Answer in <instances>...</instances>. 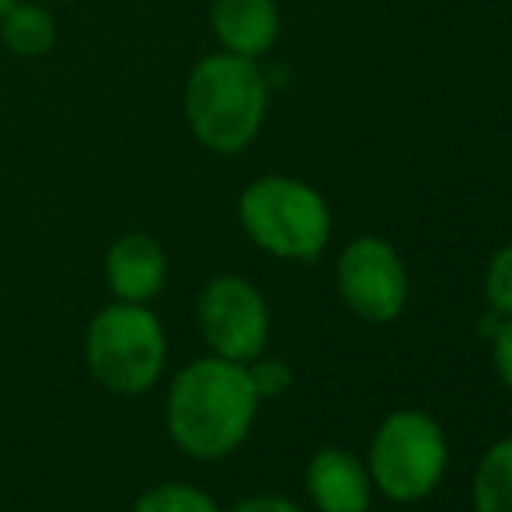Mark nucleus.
<instances>
[{
  "instance_id": "1",
  "label": "nucleus",
  "mask_w": 512,
  "mask_h": 512,
  "mask_svg": "<svg viewBox=\"0 0 512 512\" xmlns=\"http://www.w3.org/2000/svg\"><path fill=\"white\" fill-rule=\"evenodd\" d=\"M255 411L258 391L248 363L206 356L171 380L164 422L178 450L196 460H220L248 439Z\"/></svg>"
},
{
  "instance_id": "2",
  "label": "nucleus",
  "mask_w": 512,
  "mask_h": 512,
  "mask_svg": "<svg viewBox=\"0 0 512 512\" xmlns=\"http://www.w3.org/2000/svg\"><path fill=\"white\" fill-rule=\"evenodd\" d=\"M269 84L251 56L213 53L199 60L185 84L189 129L213 154H241L265 119Z\"/></svg>"
},
{
  "instance_id": "3",
  "label": "nucleus",
  "mask_w": 512,
  "mask_h": 512,
  "mask_svg": "<svg viewBox=\"0 0 512 512\" xmlns=\"http://www.w3.org/2000/svg\"><path fill=\"white\" fill-rule=\"evenodd\" d=\"M168 342L164 328L147 304L115 300L98 310L84 335V363L98 387L122 398L143 394L161 380Z\"/></svg>"
},
{
  "instance_id": "4",
  "label": "nucleus",
  "mask_w": 512,
  "mask_h": 512,
  "mask_svg": "<svg viewBox=\"0 0 512 512\" xmlns=\"http://www.w3.org/2000/svg\"><path fill=\"white\" fill-rule=\"evenodd\" d=\"M237 213L251 241L286 262H314L331 234L328 203L297 178L269 175L251 182Z\"/></svg>"
},
{
  "instance_id": "5",
  "label": "nucleus",
  "mask_w": 512,
  "mask_h": 512,
  "mask_svg": "<svg viewBox=\"0 0 512 512\" xmlns=\"http://www.w3.org/2000/svg\"><path fill=\"white\" fill-rule=\"evenodd\" d=\"M450 464L443 425L425 411H394L370 443V481L391 502H418L436 492Z\"/></svg>"
},
{
  "instance_id": "6",
  "label": "nucleus",
  "mask_w": 512,
  "mask_h": 512,
  "mask_svg": "<svg viewBox=\"0 0 512 512\" xmlns=\"http://www.w3.org/2000/svg\"><path fill=\"white\" fill-rule=\"evenodd\" d=\"M199 331L213 356L251 363L269 345V304L241 276H216L196 304Z\"/></svg>"
},
{
  "instance_id": "7",
  "label": "nucleus",
  "mask_w": 512,
  "mask_h": 512,
  "mask_svg": "<svg viewBox=\"0 0 512 512\" xmlns=\"http://www.w3.org/2000/svg\"><path fill=\"white\" fill-rule=\"evenodd\" d=\"M338 293L359 317L387 324L408 304V272L380 237H359L338 258Z\"/></svg>"
},
{
  "instance_id": "8",
  "label": "nucleus",
  "mask_w": 512,
  "mask_h": 512,
  "mask_svg": "<svg viewBox=\"0 0 512 512\" xmlns=\"http://www.w3.org/2000/svg\"><path fill=\"white\" fill-rule=\"evenodd\" d=\"M105 283L115 300H126V304L154 300L168 283V255L161 241L140 230L119 237L105 255Z\"/></svg>"
},
{
  "instance_id": "9",
  "label": "nucleus",
  "mask_w": 512,
  "mask_h": 512,
  "mask_svg": "<svg viewBox=\"0 0 512 512\" xmlns=\"http://www.w3.org/2000/svg\"><path fill=\"white\" fill-rule=\"evenodd\" d=\"M370 485V471L345 450H321L307 464V492L321 512H366Z\"/></svg>"
},
{
  "instance_id": "10",
  "label": "nucleus",
  "mask_w": 512,
  "mask_h": 512,
  "mask_svg": "<svg viewBox=\"0 0 512 512\" xmlns=\"http://www.w3.org/2000/svg\"><path fill=\"white\" fill-rule=\"evenodd\" d=\"M213 32L223 53L262 56L279 39V11L276 0H213Z\"/></svg>"
},
{
  "instance_id": "11",
  "label": "nucleus",
  "mask_w": 512,
  "mask_h": 512,
  "mask_svg": "<svg viewBox=\"0 0 512 512\" xmlns=\"http://www.w3.org/2000/svg\"><path fill=\"white\" fill-rule=\"evenodd\" d=\"M0 39L18 56H42V53H49L56 42V21L46 7L14 0V4L0 14Z\"/></svg>"
},
{
  "instance_id": "12",
  "label": "nucleus",
  "mask_w": 512,
  "mask_h": 512,
  "mask_svg": "<svg viewBox=\"0 0 512 512\" xmlns=\"http://www.w3.org/2000/svg\"><path fill=\"white\" fill-rule=\"evenodd\" d=\"M474 512H512V439L481 457L474 474Z\"/></svg>"
},
{
  "instance_id": "13",
  "label": "nucleus",
  "mask_w": 512,
  "mask_h": 512,
  "mask_svg": "<svg viewBox=\"0 0 512 512\" xmlns=\"http://www.w3.org/2000/svg\"><path fill=\"white\" fill-rule=\"evenodd\" d=\"M133 512H220L213 495L185 481H164L133 502Z\"/></svg>"
},
{
  "instance_id": "14",
  "label": "nucleus",
  "mask_w": 512,
  "mask_h": 512,
  "mask_svg": "<svg viewBox=\"0 0 512 512\" xmlns=\"http://www.w3.org/2000/svg\"><path fill=\"white\" fill-rule=\"evenodd\" d=\"M485 297H488V304L495 307V314L512 317V244L499 248L492 262H488Z\"/></svg>"
},
{
  "instance_id": "15",
  "label": "nucleus",
  "mask_w": 512,
  "mask_h": 512,
  "mask_svg": "<svg viewBox=\"0 0 512 512\" xmlns=\"http://www.w3.org/2000/svg\"><path fill=\"white\" fill-rule=\"evenodd\" d=\"M248 373H251V384H255L258 398H276V394H283L286 387L293 384V373L286 363H279V359H251L248 363Z\"/></svg>"
},
{
  "instance_id": "16",
  "label": "nucleus",
  "mask_w": 512,
  "mask_h": 512,
  "mask_svg": "<svg viewBox=\"0 0 512 512\" xmlns=\"http://www.w3.org/2000/svg\"><path fill=\"white\" fill-rule=\"evenodd\" d=\"M495 370H499L502 384L512 391V317L502 321L499 335H495Z\"/></svg>"
},
{
  "instance_id": "17",
  "label": "nucleus",
  "mask_w": 512,
  "mask_h": 512,
  "mask_svg": "<svg viewBox=\"0 0 512 512\" xmlns=\"http://www.w3.org/2000/svg\"><path fill=\"white\" fill-rule=\"evenodd\" d=\"M230 512H304V509L290 499H279V495H255V499H244L241 506H234Z\"/></svg>"
},
{
  "instance_id": "18",
  "label": "nucleus",
  "mask_w": 512,
  "mask_h": 512,
  "mask_svg": "<svg viewBox=\"0 0 512 512\" xmlns=\"http://www.w3.org/2000/svg\"><path fill=\"white\" fill-rule=\"evenodd\" d=\"M499 328H502V321L499 317H481V335H499Z\"/></svg>"
},
{
  "instance_id": "19",
  "label": "nucleus",
  "mask_w": 512,
  "mask_h": 512,
  "mask_svg": "<svg viewBox=\"0 0 512 512\" xmlns=\"http://www.w3.org/2000/svg\"><path fill=\"white\" fill-rule=\"evenodd\" d=\"M14 4V0H0V14H4L7 11V7H11Z\"/></svg>"
}]
</instances>
